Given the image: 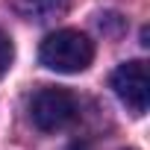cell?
Instances as JSON below:
<instances>
[{
	"label": "cell",
	"mask_w": 150,
	"mask_h": 150,
	"mask_svg": "<svg viewBox=\"0 0 150 150\" xmlns=\"http://www.w3.org/2000/svg\"><path fill=\"white\" fill-rule=\"evenodd\" d=\"M94 44L80 30H56L38 47V62L56 74H80L91 65Z\"/></svg>",
	"instance_id": "cell-1"
},
{
	"label": "cell",
	"mask_w": 150,
	"mask_h": 150,
	"mask_svg": "<svg viewBox=\"0 0 150 150\" xmlns=\"http://www.w3.org/2000/svg\"><path fill=\"white\" fill-rule=\"evenodd\" d=\"M30 118L41 132H59L80 118V103L68 88L44 86L30 100Z\"/></svg>",
	"instance_id": "cell-2"
},
{
	"label": "cell",
	"mask_w": 150,
	"mask_h": 150,
	"mask_svg": "<svg viewBox=\"0 0 150 150\" xmlns=\"http://www.w3.org/2000/svg\"><path fill=\"white\" fill-rule=\"evenodd\" d=\"M112 88H115L118 100L127 106V112L141 118L147 112V103H150V74H147V65L141 59L118 65L115 74H112Z\"/></svg>",
	"instance_id": "cell-3"
},
{
	"label": "cell",
	"mask_w": 150,
	"mask_h": 150,
	"mask_svg": "<svg viewBox=\"0 0 150 150\" xmlns=\"http://www.w3.org/2000/svg\"><path fill=\"white\" fill-rule=\"evenodd\" d=\"M9 3L21 18L35 21V24H47L68 12V0H9Z\"/></svg>",
	"instance_id": "cell-4"
},
{
	"label": "cell",
	"mask_w": 150,
	"mask_h": 150,
	"mask_svg": "<svg viewBox=\"0 0 150 150\" xmlns=\"http://www.w3.org/2000/svg\"><path fill=\"white\" fill-rule=\"evenodd\" d=\"M12 59H15V44H12V38L6 33H0V77L9 71Z\"/></svg>",
	"instance_id": "cell-5"
},
{
	"label": "cell",
	"mask_w": 150,
	"mask_h": 150,
	"mask_svg": "<svg viewBox=\"0 0 150 150\" xmlns=\"http://www.w3.org/2000/svg\"><path fill=\"white\" fill-rule=\"evenodd\" d=\"M65 150H91L88 144H71V147H65Z\"/></svg>",
	"instance_id": "cell-6"
}]
</instances>
